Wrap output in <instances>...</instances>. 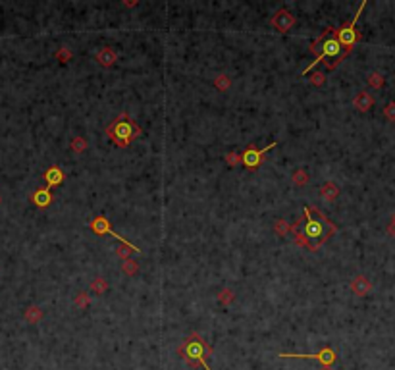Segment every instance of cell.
<instances>
[{
    "label": "cell",
    "instance_id": "6da1fadb",
    "mask_svg": "<svg viewBox=\"0 0 395 370\" xmlns=\"http://www.w3.org/2000/svg\"><path fill=\"white\" fill-rule=\"evenodd\" d=\"M338 231V226L328 220V216L314 207H303V216L291 224V235L299 247L308 251H318L320 247Z\"/></svg>",
    "mask_w": 395,
    "mask_h": 370
},
{
    "label": "cell",
    "instance_id": "7a4b0ae2",
    "mask_svg": "<svg viewBox=\"0 0 395 370\" xmlns=\"http://www.w3.org/2000/svg\"><path fill=\"white\" fill-rule=\"evenodd\" d=\"M310 53L316 56V60L303 71V75H306V71H310L316 64H320V62H324V66L330 71L336 70L343 60L347 58V54H349L343 51L340 41H338V37H336V27H326L322 31V35L312 41Z\"/></svg>",
    "mask_w": 395,
    "mask_h": 370
},
{
    "label": "cell",
    "instance_id": "3957f363",
    "mask_svg": "<svg viewBox=\"0 0 395 370\" xmlns=\"http://www.w3.org/2000/svg\"><path fill=\"white\" fill-rule=\"evenodd\" d=\"M212 353L214 349L197 334V332H193V334H189L183 341H181L180 345H178V355H180L181 361H185L189 367H193V369H200L202 370H210L208 367V359L212 357Z\"/></svg>",
    "mask_w": 395,
    "mask_h": 370
},
{
    "label": "cell",
    "instance_id": "277c9868",
    "mask_svg": "<svg viewBox=\"0 0 395 370\" xmlns=\"http://www.w3.org/2000/svg\"><path fill=\"white\" fill-rule=\"evenodd\" d=\"M104 133H106L108 139L112 141V145H116L120 149H127L137 137H141L143 129H141V125L135 122L127 112H122V114H118L112 122L108 123Z\"/></svg>",
    "mask_w": 395,
    "mask_h": 370
},
{
    "label": "cell",
    "instance_id": "5b68a950",
    "mask_svg": "<svg viewBox=\"0 0 395 370\" xmlns=\"http://www.w3.org/2000/svg\"><path fill=\"white\" fill-rule=\"evenodd\" d=\"M364 6H366V2L362 0L360 6H359V10H357V14L353 16V19L347 21V23H343V25H340V27L336 29V37H338V41H340V45H342V49L345 51V53H351L353 47L360 41V33L357 31V21H359L360 14H362V10H364Z\"/></svg>",
    "mask_w": 395,
    "mask_h": 370
},
{
    "label": "cell",
    "instance_id": "8992f818",
    "mask_svg": "<svg viewBox=\"0 0 395 370\" xmlns=\"http://www.w3.org/2000/svg\"><path fill=\"white\" fill-rule=\"evenodd\" d=\"M276 145H278V141L270 143L268 147H264V149H256V145H252L251 143V145L241 153V164H243L247 170H251V172L258 170V168L264 164V160H266V153L272 151Z\"/></svg>",
    "mask_w": 395,
    "mask_h": 370
},
{
    "label": "cell",
    "instance_id": "52a82bcc",
    "mask_svg": "<svg viewBox=\"0 0 395 370\" xmlns=\"http://www.w3.org/2000/svg\"><path fill=\"white\" fill-rule=\"evenodd\" d=\"M278 357H280V359L316 361V363H320L322 367H332V365L338 361V355H336V351H334L330 345H326V347H322L318 353H312V355H303V353H278Z\"/></svg>",
    "mask_w": 395,
    "mask_h": 370
},
{
    "label": "cell",
    "instance_id": "ba28073f",
    "mask_svg": "<svg viewBox=\"0 0 395 370\" xmlns=\"http://www.w3.org/2000/svg\"><path fill=\"white\" fill-rule=\"evenodd\" d=\"M89 226H91V229H93V233H97V235H106V233H108V235H112L114 239H118V241H120V243H122L124 247L131 249V251H133V253H137V255H141V249H139V247H135L133 243H131V241H127L126 237H122L118 231H114V229H112V226H110V222H108L104 216H95V218L91 220Z\"/></svg>",
    "mask_w": 395,
    "mask_h": 370
},
{
    "label": "cell",
    "instance_id": "9c48e42d",
    "mask_svg": "<svg viewBox=\"0 0 395 370\" xmlns=\"http://www.w3.org/2000/svg\"><path fill=\"white\" fill-rule=\"evenodd\" d=\"M297 23V18H295V14L288 10V8H280V10H276L274 14H272V18H270V25L278 31V33H282V35H286L291 31V27Z\"/></svg>",
    "mask_w": 395,
    "mask_h": 370
},
{
    "label": "cell",
    "instance_id": "30bf717a",
    "mask_svg": "<svg viewBox=\"0 0 395 370\" xmlns=\"http://www.w3.org/2000/svg\"><path fill=\"white\" fill-rule=\"evenodd\" d=\"M43 179H45L47 187H49V189H52V187H58V185H62V183H64L66 174H64V170H62L60 166H50V168H49V170L43 174Z\"/></svg>",
    "mask_w": 395,
    "mask_h": 370
},
{
    "label": "cell",
    "instance_id": "8fae6325",
    "mask_svg": "<svg viewBox=\"0 0 395 370\" xmlns=\"http://www.w3.org/2000/svg\"><path fill=\"white\" fill-rule=\"evenodd\" d=\"M52 201L54 195L49 187H41V189L33 191V195H31V203L35 205L37 209H49L52 205Z\"/></svg>",
    "mask_w": 395,
    "mask_h": 370
},
{
    "label": "cell",
    "instance_id": "7c38bea8",
    "mask_svg": "<svg viewBox=\"0 0 395 370\" xmlns=\"http://www.w3.org/2000/svg\"><path fill=\"white\" fill-rule=\"evenodd\" d=\"M95 60L99 62V66L102 68H112L116 62H118V54L112 47H102L99 53L95 54Z\"/></svg>",
    "mask_w": 395,
    "mask_h": 370
},
{
    "label": "cell",
    "instance_id": "4fadbf2b",
    "mask_svg": "<svg viewBox=\"0 0 395 370\" xmlns=\"http://www.w3.org/2000/svg\"><path fill=\"white\" fill-rule=\"evenodd\" d=\"M351 291L357 295V297H364L372 291V283L366 276H357L353 282H351Z\"/></svg>",
    "mask_w": 395,
    "mask_h": 370
},
{
    "label": "cell",
    "instance_id": "5bb4252c",
    "mask_svg": "<svg viewBox=\"0 0 395 370\" xmlns=\"http://www.w3.org/2000/svg\"><path fill=\"white\" fill-rule=\"evenodd\" d=\"M353 106H355L359 112H368V110L374 106V97H372L368 91H359L357 97L353 99Z\"/></svg>",
    "mask_w": 395,
    "mask_h": 370
},
{
    "label": "cell",
    "instance_id": "9a60e30c",
    "mask_svg": "<svg viewBox=\"0 0 395 370\" xmlns=\"http://www.w3.org/2000/svg\"><path fill=\"white\" fill-rule=\"evenodd\" d=\"M340 193H342V189H340V185L336 181H326L320 187V199L326 201V203H334L340 197Z\"/></svg>",
    "mask_w": 395,
    "mask_h": 370
},
{
    "label": "cell",
    "instance_id": "2e32d148",
    "mask_svg": "<svg viewBox=\"0 0 395 370\" xmlns=\"http://www.w3.org/2000/svg\"><path fill=\"white\" fill-rule=\"evenodd\" d=\"M43 317H45V313H43V309L37 307V305H29V307L25 309V313H23L25 322H29V324H39V322L43 320Z\"/></svg>",
    "mask_w": 395,
    "mask_h": 370
},
{
    "label": "cell",
    "instance_id": "e0dca14e",
    "mask_svg": "<svg viewBox=\"0 0 395 370\" xmlns=\"http://www.w3.org/2000/svg\"><path fill=\"white\" fill-rule=\"evenodd\" d=\"M232 85H234V81H232V77H230L228 73H218V75L214 77V89H218L220 93L230 91Z\"/></svg>",
    "mask_w": 395,
    "mask_h": 370
},
{
    "label": "cell",
    "instance_id": "ac0fdd59",
    "mask_svg": "<svg viewBox=\"0 0 395 370\" xmlns=\"http://www.w3.org/2000/svg\"><path fill=\"white\" fill-rule=\"evenodd\" d=\"M291 181H293V185H297V187H305L306 183L310 181V176H308V172H306L305 168H297V170L291 174Z\"/></svg>",
    "mask_w": 395,
    "mask_h": 370
},
{
    "label": "cell",
    "instance_id": "d6986e66",
    "mask_svg": "<svg viewBox=\"0 0 395 370\" xmlns=\"http://www.w3.org/2000/svg\"><path fill=\"white\" fill-rule=\"evenodd\" d=\"M106 291H108L106 278H102V276H97V278L91 282V293H95V295H104Z\"/></svg>",
    "mask_w": 395,
    "mask_h": 370
},
{
    "label": "cell",
    "instance_id": "ffe728a7",
    "mask_svg": "<svg viewBox=\"0 0 395 370\" xmlns=\"http://www.w3.org/2000/svg\"><path fill=\"white\" fill-rule=\"evenodd\" d=\"M235 299V293L234 289H230V287H224V289H220V293L216 295V301L222 305V307H230Z\"/></svg>",
    "mask_w": 395,
    "mask_h": 370
},
{
    "label": "cell",
    "instance_id": "44dd1931",
    "mask_svg": "<svg viewBox=\"0 0 395 370\" xmlns=\"http://www.w3.org/2000/svg\"><path fill=\"white\" fill-rule=\"evenodd\" d=\"M70 151H72L73 155H83L85 151H87V139L85 137H73L72 143H70Z\"/></svg>",
    "mask_w": 395,
    "mask_h": 370
},
{
    "label": "cell",
    "instance_id": "7402d4cb",
    "mask_svg": "<svg viewBox=\"0 0 395 370\" xmlns=\"http://www.w3.org/2000/svg\"><path fill=\"white\" fill-rule=\"evenodd\" d=\"M274 231H276L280 237H286L288 233H291V224H289L288 220L280 218V220H276V222H274Z\"/></svg>",
    "mask_w": 395,
    "mask_h": 370
},
{
    "label": "cell",
    "instance_id": "603a6c76",
    "mask_svg": "<svg viewBox=\"0 0 395 370\" xmlns=\"http://www.w3.org/2000/svg\"><path fill=\"white\" fill-rule=\"evenodd\" d=\"M54 58H56L60 64H68V62L73 58L72 49H68V47H60V49L56 51V54H54Z\"/></svg>",
    "mask_w": 395,
    "mask_h": 370
},
{
    "label": "cell",
    "instance_id": "cb8c5ba5",
    "mask_svg": "<svg viewBox=\"0 0 395 370\" xmlns=\"http://www.w3.org/2000/svg\"><path fill=\"white\" fill-rule=\"evenodd\" d=\"M122 272L126 274V276H135L137 272H139V263L137 261H133V259H129V261H124L122 263Z\"/></svg>",
    "mask_w": 395,
    "mask_h": 370
},
{
    "label": "cell",
    "instance_id": "d4e9b609",
    "mask_svg": "<svg viewBox=\"0 0 395 370\" xmlns=\"http://www.w3.org/2000/svg\"><path fill=\"white\" fill-rule=\"evenodd\" d=\"M73 305H75L77 309H87V307L91 305L89 293H85V291H79V293L75 295V301H73Z\"/></svg>",
    "mask_w": 395,
    "mask_h": 370
},
{
    "label": "cell",
    "instance_id": "484cf974",
    "mask_svg": "<svg viewBox=\"0 0 395 370\" xmlns=\"http://www.w3.org/2000/svg\"><path fill=\"white\" fill-rule=\"evenodd\" d=\"M384 83H386V79H384V75H382V73L372 71V73L368 75V85H370V87L382 89V87H384Z\"/></svg>",
    "mask_w": 395,
    "mask_h": 370
},
{
    "label": "cell",
    "instance_id": "4316f807",
    "mask_svg": "<svg viewBox=\"0 0 395 370\" xmlns=\"http://www.w3.org/2000/svg\"><path fill=\"white\" fill-rule=\"evenodd\" d=\"M224 160H226V164H228L230 168H237V166L241 164V155L235 153V151H230V153H226Z\"/></svg>",
    "mask_w": 395,
    "mask_h": 370
},
{
    "label": "cell",
    "instance_id": "83f0119b",
    "mask_svg": "<svg viewBox=\"0 0 395 370\" xmlns=\"http://www.w3.org/2000/svg\"><path fill=\"white\" fill-rule=\"evenodd\" d=\"M308 81H310V85H314V87H322V85H326V73H324L322 70L314 71V73L308 77Z\"/></svg>",
    "mask_w": 395,
    "mask_h": 370
},
{
    "label": "cell",
    "instance_id": "f1b7e54d",
    "mask_svg": "<svg viewBox=\"0 0 395 370\" xmlns=\"http://www.w3.org/2000/svg\"><path fill=\"white\" fill-rule=\"evenodd\" d=\"M131 255H133L131 249H127V247H116V257H118V259H122V261H129Z\"/></svg>",
    "mask_w": 395,
    "mask_h": 370
},
{
    "label": "cell",
    "instance_id": "f546056e",
    "mask_svg": "<svg viewBox=\"0 0 395 370\" xmlns=\"http://www.w3.org/2000/svg\"><path fill=\"white\" fill-rule=\"evenodd\" d=\"M384 116H386L390 122H395V103L394 101L386 105V108H384Z\"/></svg>",
    "mask_w": 395,
    "mask_h": 370
},
{
    "label": "cell",
    "instance_id": "4dcf8cb0",
    "mask_svg": "<svg viewBox=\"0 0 395 370\" xmlns=\"http://www.w3.org/2000/svg\"><path fill=\"white\" fill-rule=\"evenodd\" d=\"M388 235H390V237H395V224H390V226H388Z\"/></svg>",
    "mask_w": 395,
    "mask_h": 370
},
{
    "label": "cell",
    "instance_id": "1f68e13d",
    "mask_svg": "<svg viewBox=\"0 0 395 370\" xmlns=\"http://www.w3.org/2000/svg\"><path fill=\"white\" fill-rule=\"evenodd\" d=\"M124 6H127V8H133V6H137V2H124Z\"/></svg>",
    "mask_w": 395,
    "mask_h": 370
},
{
    "label": "cell",
    "instance_id": "d6a6232c",
    "mask_svg": "<svg viewBox=\"0 0 395 370\" xmlns=\"http://www.w3.org/2000/svg\"><path fill=\"white\" fill-rule=\"evenodd\" d=\"M318 370H332L330 367H322V369H318Z\"/></svg>",
    "mask_w": 395,
    "mask_h": 370
},
{
    "label": "cell",
    "instance_id": "836d02e7",
    "mask_svg": "<svg viewBox=\"0 0 395 370\" xmlns=\"http://www.w3.org/2000/svg\"><path fill=\"white\" fill-rule=\"evenodd\" d=\"M392 224H395V212H394V216H392Z\"/></svg>",
    "mask_w": 395,
    "mask_h": 370
},
{
    "label": "cell",
    "instance_id": "e575fe53",
    "mask_svg": "<svg viewBox=\"0 0 395 370\" xmlns=\"http://www.w3.org/2000/svg\"><path fill=\"white\" fill-rule=\"evenodd\" d=\"M0 203H2V199H0Z\"/></svg>",
    "mask_w": 395,
    "mask_h": 370
}]
</instances>
